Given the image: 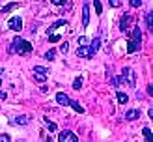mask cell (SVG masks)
<instances>
[{"label": "cell", "instance_id": "obj_1", "mask_svg": "<svg viewBox=\"0 0 153 142\" xmlns=\"http://www.w3.org/2000/svg\"><path fill=\"white\" fill-rule=\"evenodd\" d=\"M30 51H32V45H30L26 39H22V37H19V36L11 39L10 52H17V54H28Z\"/></svg>", "mask_w": 153, "mask_h": 142}, {"label": "cell", "instance_id": "obj_2", "mask_svg": "<svg viewBox=\"0 0 153 142\" xmlns=\"http://www.w3.org/2000/svg\"><path fill=\"white\" fill-rule=\"evenodd\" d=\"M34 73V80H37V82H45L47 80V77H49V69L47 67H43V65H34V69H32Z\"/></svg>", "mask_w": 153, "mask_h": 142}, {"label": "cell", "instance_id": "obj_3", "mask_svg": "<svg viewBox=\"0 0 153 142\" xmlns=\"http://www.w3.org/2000/svg\"><path fill=\"white\" fill-rule=\"evenodd\" d=\"M121 77H123V80H125L127 86H131V88L136 86V75H134V71L131 69V67H123V73H121Z\"/></svg>", "mask_w": 153, "mask_h": 142}, {"label": "cell", "instance_id": "obj_4", "mask_svg": "<svg viewBox=\"0 0 153 142\" xmlns=\"http://www.w3.org/2000/svg\"><path fill=\"white\" fill-rule=\"evenodd\" d=\"M94 54H95V51L90 45H79V49H76V56H80V58H91Z\"/></svg>", "mask_w": 153, "mask_h": 142}, {"label": "cell", "instance_id": "obj_5", "mask_svg": "<svg viewBox=\"0 0 153 142\" xmlns=\"http://www.w3.org/2000/svg\"><path fill=\"white\" fill-rule=\"evenodd\" d=\"M58 142H79V138L73 131H62L58 135Z\"/></svg>", "mask_w": 153, "mask_h": 142}, {"label": "cell", "instance_id": "obj_6", "mask_svg": "<svg viewBox=\"0 0 153 142\" xmlns=\"http://www.w3.org/2000/svg\"><path fill=\"white\" fill-rule=\"evenodd\" d=\"M133 15H129V13H125L123 17H121V21H120V30L121 32H127L129 28H131V25H133Z\"/></svg>", "mask_w": 153, "mask_h": 142}, {"label": "cell", "instance_id": "obj_7", "mask_svg": "<svg viewBox=\"0 0 153 142\" xmlns=\"http://www.w3.org/2000/svg\"><path fill=\"white\" fill-rule=\"evenodd\" d=\"M7 28L15 30V32H21L22 30V19L21 17H11L10 21H7Z\"/></svg>", "mask_w": 153, "mask_h": 142}, {"label": "cell", "instance_id": "obj_8", "mask_svg": "<svg viewBox=\"0 0 153 142\" xmlns=\"http://www.w3.org/2000/svg\"><path fill=\"white\" fill-rule=\"evenodd\" d=\"M90 25V4H84L82 7V28H86Z\"/></svg>", "mask_w": 153, "mask_h": 142}, {"label": "cell", "instance_id": "obj_9", "mask_svg": "<svg viewBox=\"0 0 153 142\" xmlns=\"http://www.w3.org/2000/svg\"><path fill=\"white\" fill-rule=\"evenodd\" d=\"M127 41H129L127 43V52H129V54H133V52H136L140 49V41H134V39H131V37H129Z\"/></svg>", "mask_w": 153, "mask_h": 142}, {"label": "cell", "instance_id": "obj_10", "mask_svg": "<svg viewBox=\"0 0 153 142\" xmlns=\"http://www.w3.org/2000/svg\"><path fill=\"white\" fill-rule=\"evenodd\" d=\"M28 122H30V116H13L11 118L13 125H26Z\"/></svg>", "mask_w": 153, "mask_h": 142}, {"label": "cell", "instance_id": "obj_11", "mask_svg": "<svg viewBox=\"0 0 153 142\" xmlns=\"http://www.w3.org/2000/svg\"><path fill=\"white\" fill-rule=\"evenodd\" d=\"M56 101L60 103V105H64V107H69V97H67V94H64V92H58L56 94Z\"/></svg>", "mask_w": 153, "mask_h": 142}, {"label": "cell", "instance_id": "obj_12", "mask_svg": "<svg viewBox=\"0 0 153 142\" xmlns=\"http://www.w3.org/2000/svg\"><path fill=\"white\" fill-rule=\"evenodd\" d=\"M140 116V110H136V109H133V110H129L127 114H125V120L127 122H133V120H136Z\"/></svg>", "mask_w": 153, "mask_h": 142}, {"label": "cell", "instance_id": "obj_13", "mask_svg": "<svg viewBox=\"0 0 153 142\" xmlns=\"http://www.w3.org/2000/svg\"><path fill=\"white\" fill-rule=\"evenodd\" d=\"M131 39H134V41H142V30H140V26H134V28H133Z\"/></svg>", "mask_w": 153, "mask_h": 142}, {"label": "cell", "instance_id": "obj_14", "mask_svg": "<svg viewBox=\"0 0 153 142\" xmlns=\"http://www.w3.org/2000/svg\"><path fill=\"white\" fill-rule=\"evenodd\" d=\"M67 25V21H64V19H60V21H56L52 26H49V30H47V34H52V30H56V28H60V26H65Z\"/></svg>", "mask_w": 153, "mask_h": 142}, {"label": "cell", "instance_id": "obj_15", "mask_svg": "<svg viewBox=\"0 0 153 142\" xmlns=\"http://www.w3.org/2000/svg\"><path fill=\"white\" fill-rule=\"evenodd\" d=\"M146 26H148L149 32H153V11L146 13Z\"/></svg>", "mask_w": 153, "mask_h": 142}, {"label": "cell", "instance_id": "obj_16", "mask_svg": "<svg viewBox=\"0 0 153 142\" xmlns=\"http://www.w3.org/2000/svg\"><path fill=\"white\" fill-rule=\"evenodd\" d=\"M112 86H116V88H120V86H125V80H123V77H112Z\"/></svg>", "mask_w": 153, "mask_h": 142}, {"label": "cell", "instance_id": "obj_17", "mask_svg": "<svg viewBox=\"0 0 153 142\" xmlns=\"http://www.w3.org/2000/svg\"><path fill=\"white\" fill-rule=\"evenodd\" d=\"M142 135H144V138H146V142H153V135H151V129H149V127H144V129H142Z\"/></svg>", "mask_w": 153, "mask_h": 142}, {"label": "cell", "instance_id": "obj_18", "mask_svg": "<svg viewBox=\"0 0 153 142\" xmlns=\"http://www.w3.org/2000/svg\"><path fill=\"white\" fill-rule=\"evenodd\" d=\"M116 97H118V103H121V105L129 103V95H127V94H123V92H118V94H116Z\"/></svg>", "mask_w": 153, "mask_h": 142}, {"label": "cell", "instance_id": "obj_19", "mask_svg": "<svg viewBox=\"0 0 153 142\" xmlns=\"http://www.w3.org/2000/svg\"><path fill=\"white\" fill-rule=\"evenodd\" d=\"M99 45H101V39H99V37H94V39H91V43H90V47L97 52V51H99Z\"/></svg>", "mask_w": 153, "mask_h": 142}, {"label": "cell", "instance_id": "obj_20", "mask_svg": "<svg viewBox=\"0 0 153 142\" xmlns=\"http://www.w3.org/2000/svg\"><path fill=\"white\" fill-rule=\"evenodd\" d=\"M15 7H17V4H15V2H10V4H6V6H4V7H2L0 11H2V13H7V11L15 10Z\"/></svg>", "mask_w": 153, "mask_h": 142}, {"label": "cell", "instance_id": "obj_21", "mask_svg": "<svg viewBox=\"0 0 153 142\" xmlns=\"http://www.w3.org/2000/svg\"><path fill=\"white\" fill-rule=\"evenodd\" d=\"M54 54H56V51H47V52L43 54V58L49 60V62H52V60H54Z\"/></svg>", "mask_w": 153, "mask_h": 142}, {"label": "cell", "instance_id": "obj_22", "mask_svg": "<svg viewBox=\"0 0 153 142\" xmlns=\"http://www.w3.org/2000/svg\"><path fill=\"white\" fill-rule=\"evenodd\" d=\"M69 107H73V109H75L76 112H84V109H82V107H80V105L76 103V101H73V99L69 101Z\"/></svg>", "mask_w": 153, "mask_h": 142}, {"label": "cell", "instance_id": "obj_23", "mask_svg": "<svg viewBox=\"0 0 153 142\" xmlns=\"http://www.w3.org/2000/svg\"><path fill=\"white\" fill-rule=\"evenodd\" d=\"M94 6H95V13L101 15V13H103V6H101V2H99V0H94Z\"/></svg>", "mask_w": 153, "mask_h": 142}, {"label": "cell", "instance_id": "obj_24", "mask_svg": "<svg viewBox=\"0 0 153 142\" xmlns=\"http://www.w3.org/2000/svg\"><path fill=\"white\" fill-rule=\"evenodd\" d=\"M45 123L49 125V129H51V131H56V129H58V127H56V123H54V122H49V118H45Z\"/></svg>", "mask_w": 153, "mask_h": 142}, {"label": "cell", "instance_id": "obj_25", "mask_svg": "<svg viewBox=\"0 0 153 142\" xmlns=\"http://www.w3.org/2000/svg\"><path fill=\"white\" fill-rule=\"evenodd\" d=\"M80 86H82V79H75V80H73V88L79 90Z\"/></svg>", "mask_w": 153, "mask_h": 142}, {"label": "cell", "instance_id": "obj_26", "mask_svg": "<svg viewBox=\"0 0 153 142\" xmlns=\"http://www.w3.org/2000/svg\"><path fill=\"white\" fill-rule=\"evenodd\" d=\"M0 142H11L10 135H4V133H0Z\"/></svg>", "mask_w": 153, "mask_h": 142}, {"label": "cell", "instance_id": "obj_27", "mask_svg": "<svg viewBox=\"0 0 153 142\" xmlns=\"http://www.w3.org/2000/svg\"><path fill=\"white\" fill-rule=\"evenodd\" d=\"M60 51H62V52H64V54H65V52H67V51H69V45H67V43L64 41L62 45H60Z\"/></svg>", "mask_w": 153, "mask_h": 142}, {"label": "cell", "instance_id": "obj_28", "mask_svg": "<svg viewBox=\"0 0 153 142\" xmlns=\"http://www.w3.org/2000/svg\"><path fill=\"white\" fill-rule=\"evenodd\" d=\"M88 41H90V39H88V37H84V36L79 37V45H88Z\"/></svg>", "mask_w": 153, "mask_h": 142}, {"label": "cell", "instance_id": "obj_29", "mask_svg": "<svg viewBox=\"0 0 153 142\" xmlns=\"http://www.w3.org/2000/svg\"><path fill=\"white\" fill-rule=\"evenodd\" d=\"M131 6L133 7H140L142 6V0H131Z\"/></svg>", "mask_w": 153, "mask_h": 142}, {"label": "cell", "instance_id": "obj_30", "mask_svg": "<svg viewBox=\"0 0 153 142\" xmlns=\"http://www.w3.org/2000/svg\"><path fill=\"white\" fill-rule=\"evenodd\" d=\"M108 4H110L112 7H120V4H121V2H120V0H108Z\"/></svg>", "mask_w": 153, "mask_h": 142}, {"label": "cell", "instance_id": "obj_31", "mask_svg": "<svg viewBox=\"0 0 153 142\" xmlns=\"http://www.w3.org/2000/svg\"><path fill=\"white\" fill-rule=\"evenodd\" d=\"M51 2H52V4H56V6H64L67 0H51Z\"/></svg>", "mask_w": 153, "mask_h": 142}, {"label": "cell", "instance_id": "obj_32", "mask_svg": "<svg viewBox=\"0 0 153 142\" xmlns=\"http://www.w3.org/2000/svg\"><path fill=\"white\" fill-rule=\"evenodd\" d=\"M49 39H51V41H60V36H51Z\"/></svg>", "mask_w": 153, "mask_h": 142}, {"label": "cell", "instance_id": "obj_33", "mask_svg": "<svg viewBox=\"0 0 153 142\" xmlns=\"http://www.w3.org/2000/svg\"><path fill=\"white\" fill-rule=\"evenodd\" d=\"M6 97H7V94H6V92H2V90H0V99H6Z\"/></svg>", "mask_w": 153, "mask_h": 142}, {"label": "cell", "instance_id": "obj_34", "mask_svg": "<svg viewBox=\"0 0 153 142\" xmlns=\"http://www.w3.org/2000/svg\"><path fill=\"white\" fill-rule=\"evenodd\" d=\"M0 86H2V80H0Z\"/></svg>", "mask_w": 153, "mask_h": 142}]
</instances>
